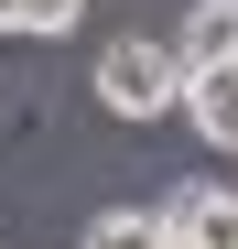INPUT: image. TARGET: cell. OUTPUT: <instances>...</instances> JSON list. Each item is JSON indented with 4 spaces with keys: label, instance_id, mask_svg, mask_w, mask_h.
Here are the masks:
<instances>
[{
    "label": "cell",
    "instance_id": "obj_1",
    "mask_svg": "<svg viewBox=\"0 0 238 249\" xmlns=\"http://www.w3.org/2000/svg\"><path fill=\"white\" fill-rule=\"evenodd\" d=\"M87 87H98V108L108 119H163V108H184V54H173V33H108L98 44V65H87Z\"/></svg>",
    "mask_w": 238,
    "mask_h": 249
},
{
    "label": "cell",
    "instance_id": "obj_2",
    "mask_svg": "<svg viewBox=\"0 0 238 249\" xmlns=\"http://www.w3.org/2000/svg\"><path fill=\"white\" fill-rule=\"evenodd\" d=\"M163 228H173V249H238V184H173Z\"/></svg>",
    "mask_w": 238,
    "mask_h": 249
},
{
    "label": "cell",
    "instance_id": "obj_3",
    "mask_svg": "<svg viewBox=\"0 0 238 249\" xmlns=\"http://www.w3.org/2000/svg\"><path fill=\"white\" fill-rule=\"evenodd\" d=\"M173 54H184V76L238 65V0H195V11L173 22Z\"/></svg>",
    "mask_w": 238,
    "mask_h": 249
},
{
    "label": "cell",
    "instance_id": "obj_4",
    "mask_svg": "<svg viewBox=\"0 0 238 249\" xmlns=\"http://www.w3.org/2000/svg\"><path fill=\"white\" fill-rule=\"evenodd\" d=\"M184 119L217 152H238V65H206V76H195V87H184Z\"/></svg>",
    "mask_w": 238,
    "mask_h": 249
},
{
    "label": "cell",
    "instance_id": "obj_5",
    "mask_svg": "<svg viewBox=\"0 0 238 249\" xmlns=\"http://www.w3.org/2000/svg\"><path fill=\"white\" fill-rule=\"evenodd\" d=\"M87 249H173V228H163V206H108L87 228Z\"/></svg>",
    "mask_w": 238,
    "mask_h": 249
},
{
    "label": "cell",
    "instance_id": "obj_6",
    "mask_svg": "<svg viewBox=\"0 0 238 249\" xmlns=\"http://www.w3.org/2000/svg\"><path fill=\"white\" fill-rule=\"evenodd\" d=\"M87 0H0V33H76Z\"/></svg>",
    "mask_w": 238,
    "mask_h": 249
}]
</instances>
